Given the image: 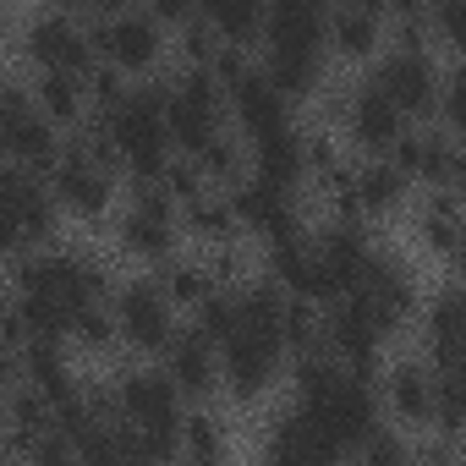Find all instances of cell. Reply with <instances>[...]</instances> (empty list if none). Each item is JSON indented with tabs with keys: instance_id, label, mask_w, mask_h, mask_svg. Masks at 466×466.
Returning a JSON list of instances; mask_svg holds the SVG:
<instances>
[{
	"instance_id": "cell-1",
	"label": "cell",
	"mask_w": 466,
	"mask_h": 466,
	"mask_svg": "<svg viewBox=\"0 0 466 466\" xmlns=\"http://www.w3.org/2000/svg\"><path fill=\"white\" fill-rule=\"evenodd\" d=\"M110 137H116V154L127 165L132 181H154L159 165L176 154L170 148V132H165V83H143V88H127L116 105L94 110Z\"/></svg>"
},
{
	"instance_id": "cell-2",
	"label": "cell",
	"mask_w": 466,
	"mask_h": 466,
	"mask_svg": "<svg viewBox=\"0 0 466 466\" xmlns=\"http://www.w3.org/2000/svg\"><path fill=\"white\" fill-rule=\"evenodd\" d=\"M116 417L137 433V461L176 455V428H181V390L170 384L165 368H127L110 384Z\"/></svg>"
},
{
	"instance_id": "cell-3",
	"label": "cell",
	"mask_w": 466,
	"mask_h": 466,
	"mask_svg": "<svg viewBox=\"0 0 466 466\" xmlns=\"http://www.w3.org/2000/svg\"><path fill=\"white\" fill-rule=\"evenodd\" d=\"M12 291H28V297H50L61 308H77V302H105L110 291V269L99 258H88L83 248H50L45 253H17L12 258Z\"/></svg>"
},
{
	"instance_id": "cell-4",
	"label": "cell",
	"mask_w": 466,
	"mask_h": 466,
	"mask_svg": "<svg viewBox=\"0 0 466 466\" xmlns=\"http://www.w3.org/2000/svg\"><path fill=\"white\" fill-rule=\"evenodd\" d=\"M280 368H286V346H280L275 329L237 324V329L219 340V390L237 400V406L264 400L280 384Z\"/></svg>"
},
{
	"instance_id": "cell-5",
	"label": "cell",
	"mask_w": 466,
	"mask_h": 466,
	"mask_svg": "<svg viewBox=\"0 0 466 466\" xmlns=\"http://www.w3.org/2000/svg\"><path fill=\"white\" fill-rule=\"evenodd\" d=\"M351 297L368 308V319L379 324V335L395 340V335L411 324V313H417V302H422V286H417V269H411L400 253L373 248V253L362 258V269H357Z\"/></svg>"
},
{
	"instance_id": "cell-6",
	"label": "cell",
	"mask_w": 466,
	"mask_h": 466,
	"mask_svg": "<svg viewBox=\"0 0 466 466\" xmlns=\"http://www.w3.org/2000/svg\"><path fill=\"white\" fill-rule=\"evenodd\" d=\"M88 39H94V56L110 61L116 72L127 77H143L159 66L165 56V28L143 12V6H116V12H99V23H88Z\"/></svg>"
},
{
	"instance_id": "cell-7",
	"label": "cell",
	"mask_w": 466,
	"mask_h": 466,
	"mask_svg": "<svg viewBox=\"0 0 466 466\" xmlns=\"http://www.w3.org/2000/svg\"><path fill=\"white\" fill-rule=\"evenodd\" d=\"M368 83H373L400 116H433L444 66L433 61V50H390V56H379V66H373Z\"/></svg>"
},
{
	"instance_id": "cell-8",
	"label": "cell",
	"mask_w": 466,
	"mask_h": 466,
	"mask_svg": "<svg viewBox=\"0 0 466 466\" xmlns=\"http://www.w3.org/2000/svg\"><path fill=\"white\" fill-rule=\"evenodd\" d=\"M225 203H230V214H237L242 237H258L264 248L280 242V237H297V230H302L297 192H280V187H269V181H258V176L230 181V187H225Z\"/></svg>"
},
{
	"instance_id": "cell-9",
	"label": "cell",
	"mask_w": 466,
	"mask_h": 466,
	"mask_svg": "<svg viewBox=\"0 0 466 466\" xmlns=\"http://www.w3.org/2000/svg\"><path fill=\"white\" fill-rule=\"evenodd\" d=\"M110 313H116V335L132 351H143V357H159L165 340L176 335V308H170V297L154 280H127L116 291V308Z\"/></svg>"
},
{
	"instance_id": "cell-10",
	"label": "cell",
	"mask_w": 466,
	"mask_h": 466,
	"mask_svg": "<svg viewBox=\"0 0 466 466\" xmlns=\"http://www.w3.org/2000/svg\"><path fill=\"white\" fill-rule=\"evenodd\" d=\"M23 56L39 66V72H88L99 56H94V39L88 28L72 17V12H45V17H28L23 28Z\"/></svg>"
},
{
	"instance_id": "cell-11",
	"label": "cell",
	"mask_w": 466,
	"mask_h": 466,
	"mask_svg": "<svg viewBox=\"0 0 466 466\" xmlns=\"http://www.w3.org/2000/svg\"><path fill=\"white\" fill-rule=\"evenodd\" d=\"M50 192H56L61 214H72V219H83V225H99V219L116 208V176H110L105 165L72 154L66 143H61V159L50 165Z\"/></svg>"
},
{
	"instance_id": "cell-12",
	"label": "cell",
	"mask_w": 466,
	"mask_h": 466,
	"mask_svg": "<svg viewBox=\"0 0 466 466\" xmlns=\"http://www.w3.org/2000/svg\"><path fill=\"white\" fill-rule=\"evenodd\" d=\"M433 390H439V373H433L428 357H395L384 368L379 400H384V411L395 417L400 433H428V422H433Z\"/></svg>"
},
{
	"instance_id": "cell-13",
	"label": "cell",
	"mask_w": 466,
	"mask_h": 466,
	"mask_svg": "<svg viewBox=\"0 0 466 466\" xmlns=\"http://www.w3.org/2000/svg\"><path fill=\"white\" fill-rule=\"evenodd\" d=\"M384 39H390L384 0H329L324 50H335L340 61H373Z\"/></svg>"
},
{
	"instance_id": "cell-14",
	"label": "cell",
	"mask_w": 466,
	"mask_h": 466,
	"mask_svg": "<svg viewBox=\"0 0 466 466\" xmlns=\"http://www.w3.org/2000/svg\"><path fill=\"white\" fill-rule=\"evenodd\" d=\"M0 198L12 203V214H17V225H23V242H28V248L56 242V230H61V203H56V192H50L45 176H34V170H23V165H0Z\"/></svg>"
},
{
	"instance_id": "cell-15",
	"label": "cell",
	"mask_w": 466,
	"mask_h": 466,
	"mask_svg": "<svg viewBox=\"0 0 466 466\" xmlns=\"http://www.w3.org/2000/svg\"><path fill=\"white\" fill-rule=\"evenodd\" d=\"M340 127H346V137H351L362 154H390V143L406 132V116L362 77L351 94H340Z\"/></svg>"
},
{
	"instance_id": "cell-16",
	"label": "cell",
	"mask_w": 466,
	"mask_h": 466,
	"mask_svg": "<svg viewBox=\"0 0 466 466\" xmlns=\"http://www.w3.org/2000/svg\"><path fill=\"white\" fill-rule=\"evenodd\" d=\"M390 159L422 187H455V176H461V148H455V132H444V127L400 132L390 143Z\"/></svg>"
},
{
	"instance_id": "cell-17",
	"label": "cell",
	"mask_w": 466,
	"mask_h": 466,
	"mask_svg": "<svg viewBox=\"0 0 466 466\" xmlns=\"http://www.w3.org/2000/svg\"><path fill=\"white\" fill-rule=\"evenodd\" d=\"M225 116L237 121V132H242V137H258V132L291 127V99L264 77V66H248L237 83L225 88Z\"/></svg>"
},
{
	"instance_id": "cell-18",
	"label": "cell",
	"mask_w": 466,
	"mask_h": 466,
	"mask_svg": "<svg viewBox=\"0 0 466 466\" xmlns=\"http://www.w3.org/2000/svg\"><path fill=\"white\" fill-rule=\"evenodd\" d=\"M417 329H422V357L439 373H461V335H466V308L455 286H439L428 302H417Z\"/></svg>"
},
{
	"instance_id": "cell-19",
	"label": "cell",
	"mask_w": 466,
	"mask_h": 466,
	"mask_svg": "<svg viewBox=\"0 0 466 466\" xmlns=\"http://www.w3.org/2000/svg\"><path fill=\"white\" fill-rule=\"evenodd\" d=\"M159 357H165V373L181 390V400H208L219 390V346L203 329H176Z\"/></svg>"
},
{
	"instance_id": "cell-20",
	"label": "cell",
	"mask_w": 466,
	"mask_h": 466,
	"mask_svg": "<svg viewBox=\"0 0 466 466\" xmlns=\"http://www.w3.org/2000/svg\"><path fill=\"white\" fill-rule=\"evenodd\" d=\"M324 23H329V0H264L258 39L264 50H324Z\"/></svg>"
},
{
	"instance_id": "cell-21",
	"label": "cell",
	"mask_w": 466,
	"mask_h": 466,
	"mask_svg": "<svg viewBox=\"0 0 466 466\" xmlns=\"http://www.w3.org/2000/svg\"><path fill=\"white\" fill-rule=\"evenodd\" d=\"M351 198L362 219H395L411 203V176L390 154H368L362 165H351Z\"/></svg>"
},
{
	"instance_id": "cell-22",
	"label": "cell",
	"mask_w": 466,
	"mask_h": 466,
	"mask_svg": "<svg viewBox=\"0 0 466 466\" xmlns=\"http://www.w3.org/2000/svg\"><path fill=\"white\" fill-rule=\"evenodd\" d=\"M253 148H248V170L258 176V181H269V187H280V192H302V181H308V154H302V127L291 121V127H275V132H258V137H248Z\"/></svg>"
},
{
	"instance_id": "cell-23",
	"label": "cell",
	"mask_w": 466,
	"mask_h": 466,
	"mask_svg": "<svg viewBox=\"0 0 466 466\" xmlns=\"http://www.w3.org/2000/svg\"><path fill=\"white\" fill-rule=\"evenodd\" d=\"M0 159L6 165H23L34 176H50V165L61 159V127L45 121L34 105H23L6 127H0Z\"/></svg>"
},
{
	"instance_id": "cell-24",
	"label": "cell",
	"mask_w": 466,
	"mask_h": 466,
	"mask_svg": "<svg viewBox=\"0 0 466 466\" xmlns=\"http://www.w3.org/2000/svg\"><path fill=\"white\" fill-rule=\"evenodd\" d=\"M264 77H269L291 105H302V99L324 94V83H329V56H324V50H264Z\"/></svg>"
},
{
	"instance_id": "cell-25",
	"label": "cell",
	"mask_w": 466,
	"mask_h": 466,
	"mask_svg": "<svg viewBox=\"0 0 466 466\" xmlns=\"http://www.w3.org/2000/svg\"><path fill=\"white\" fill-rule=\"evenodd\" d=\"M417 248L433 258H455L461 248V208H455V187H428V198L417 203Z\"/></svg>"
},
{
	"instance_id": "cell-26",
	"label": "cell",
	"mask_w": 466,
	"mask_h": 466,
	"mask_svg": "<svg viewBox=\"0 0 466 466\" xmlns=\"http://www.w3.org/2000/svg\"><path fill=\"white\" fill-rule=\"evenodd\" d=\"M176 225L187 230L192 242H203V253L208 248H237V237H242V225H237V214H230V203H225V192H203V198H192V203H181L176 208Z\"/></svg>"
},
{
	"instance_id": "cell-27",
	"label": "cell",
	"mask_w": 466,
	"mask_h": 466,
	"mask_svg": "<svg viewBox=\"0 0 466 466\" xmlns=\"http://www.w3.org/2000/svg\"><path fill=\"white\" fill-rule=\"evenodd\" d=\"M28 105H34L45 121H56V127H66V132H72V127L88 116V88H83V77H77V72H39V77H34Z\"/></svg>"
},
{
	"instance_id": "cell-28",
	"label": "cell",
	"mask_w": 466,
	"mask_h": 466,
	"mask_svg": "<svg viewBox=\"0 0 466 466\" xmlns=\"http://www.w3.org/2000/svg\"><path fill=\"white\" fill-rule=\"evenodd\" d=\"M154 286L170 297V308H198L219 280L208 275L203 258H181V253H170V258H159V280H154Z\"/></svg>"
},
{
	"instance_id": "cell-29",
	"label": "cell",
	"mask_w": 466,
	"mask_h": 466,
	"mask_svg": "<svg viewBox=\"0 0 466 466\" xmlns=\"http://www.w3.org/2000/svg\"><path fill=\"white\" fill-rule=\"evenodd\" d=\"M116 313L105 308V302H77L72 313H66V346L72 351H88V357H105V351H116Z\"/></svg>"
},
{
	"instance_id": "cell-30",
	"label": "cell",
	"mask_w": 466,
	"mask_h": 466,
	"mask_svg": "<svg viewBox=\"0 0 466 466\" xmlns=\"http://www.w3.org/2000/svg\"><path fill=\"white\" fill-rule=\"evenodd\" d=\"M192 159H198V170L208 176V187H230V181H242V176H248V143H242V137H230L225 127H219Z\"/></svg>"
},
{
	"instance_id": "cell-31",
	"label": "cell",
	"mask_w": 466,
	"mask_h": 466,
	"mask_svg": "<svg viewBox=\"0 0 466 466\" xmlns=\"http://www.w3.org/2000/svg\"><path fill=\"white\" fill-rule=\"evenodd\" d=\"M230 450L225 439V422L214 411H181V428H176V455H192V461H219Z\"/></svg>"
},
{
	"instance_id": "cell-32",
	"label": "cell",
	"mask_w": 466,
	"mask_h": 466,
	"mask_svg": "<svg viewBox=\"0 0 466 466\" xmlns=\"http://www.w3.org/2000/svg\"><path fill=\"white\" fill-rule=\"evenodd\" d=\"M159 187H165V198L181 208V203H192V198H203L208 192V176L198 170V159L192 154H170L165 165H159V176H154Z\"/></svg>"
},
{
	"instance_id": "cell-33",
	"label": "cell",
	"mask_w": 466,
	"mask_h": 466,
	"mask_svg": "<svg viewBox=\"0 0 466 466\" xmlns=\"http://www.w3.org/2000/svg\"><path fill=\"white\" fill-rule=\"evenodd\" d=\"M357 455H362L368 466H406L417 450H411V439H406V433H395V428H384V422H379V428L357 444Z\"/></svg>"
},
{
	"instance_id": "cell-34",
	"label": "cell",
	"mask_w": 466,
	"mask_h": 466,
	"mask_svg": "<svg viewBox=\"0 0 466 466\" xmlns=\"http://www.w3.org/2000/svg\"><path fill=\"white\" fill-rule=\"evenodd\" d=\"M422 23H428V39L433 45L455 50L461 45V28H466V0H433V6L422 12Z\"/></svg>"
},
{
	"instance_id": "cell-35",
	"label": "cell",
	"mask_w": 466,
	"mask_h": 466,
	"mask_svg": "<svg viewBox=\"0 0 466 466\" xmlns=\"http://www.w3.org/2000/svg\"><path fill=\"white\" fill-rule=\"evenodd\" d=\"M137 6H143L159 28H181L187 17H198V0H137Z\"/></svg>"
},
{
	"instance_id": "cell-36",
	"label": "cell",
	"mask_w": 466,
	"mask_h": 466,
	"mask_svg": "<svg viewBox=\"0 0 466 466\" xmlns=\"http://www.w3.org/2000/svg\"><path fill=\"white\" fill-rule=\"evenodd\" d=\"M28 242H23V225H17V214H12V203L0 198V258H17Z\"/></svg>"
},
{
	"instance_id": "cell-37",
	"label": "cell",
	"mask_w": 466,
	"mask_h": 466,
	"mask_svg": "<svg viewBox=\"0 0 466 466\" xmlns=\"http://www.w3.org/2000/svg\"><path fill=\"white\" fill-rule=\"evenodd\" d=\"M23 105H28V94H23V88H12V83H0V127H6V121H12V116L23 110Z\"/></svg>"
},
{
	"instance_id": "cell-38",
	"label": "cell",
	"mask_w": 466,
	"mask_h": 466,
	"mask_svg": "<svg viewBox=\"0 0 466 466\" xmlns=\"http://www.w3.org/2000/svg\"><path fill=\"white\" fill-rule=\"evenodd\" d=\"M428 6H433V0H384V12H390V17H422Z\"/></svg>"
},
{
	"instance_id": "cell-39",
	"label": "cell",
	"mask_w": 466,
	"mask_h": 466,
	"mask_svg": "<svg viewBox=\"0 0 466 466\" xmlns=\"http://www.w3.org/2000/svg\"><path fill=\"white\" fill-rule=\"evenodd\" d=\"M56 12H105V0H50Z\"/></svg>"
}]
</instances>
